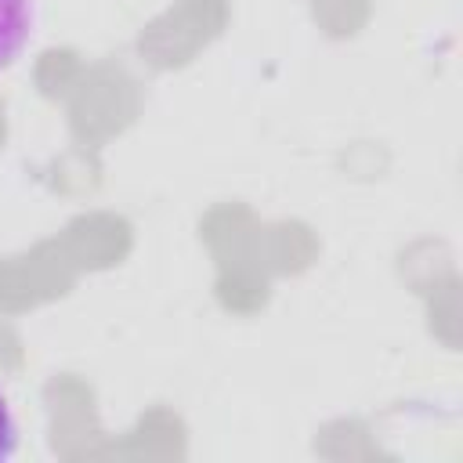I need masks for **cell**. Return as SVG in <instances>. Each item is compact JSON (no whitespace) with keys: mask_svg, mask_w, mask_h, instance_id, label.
<instances>
[{"mask_svg":"<svg viewBox=\"0 0 463 463\" xmlns=\"http://www.w3.org/2000/svg\"><path fill=\"white\" fill-rule=\"evenodd\" d=\"M14 449H18V420L7 405V398L0 394V463H7L14 456Z\"/></svg>","mask_w":463,"mask_h":463,"instance_id":"2","label":"cell"},{"mask_svg":"<svg viewBox=\"0 0 463 463\" xmlns=\"http://www.w3.org/2000/svg\"><path fill=\"white\" fill-rule=\"evenodd\" d=\"M36 29V0H0V72H7Z\"/></svg>","mask_w":463,"mask_h":463,"instance_id":"1","label":"cell"}]
</instances>
